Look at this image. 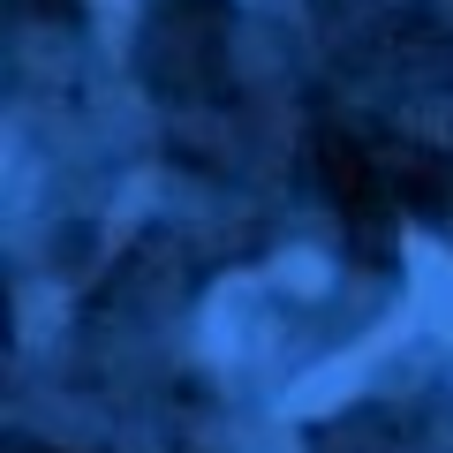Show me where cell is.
Masks as SVG:
<instances>
[{"label":"cell","mask_w":453,"mask_h":453,"mask_svg":"<svg viewBox=\"0 0 453 453\" xmlns=\"http://www.w3.org/2000/svg\"><path fill=\"white\" fill-rule=\"evenodd\" d=\"M408 273H416V318L438 340H453V257L431 234H408Z\"/></svg>","instance_id":"6da1fadb"},{"label":"cell","mask_w":453,"mask_h":453,"mask_svg":"<svg viewBox=\"0 0 453 453\" xmlns=\"http://www.w3.org/2000/svg\"><path fill=\"white\" fill-rule=\"evenodd\" d=\"M386 340H393V333H386ZM386 340H371V348H348V356H333L325 371H310L303 386L288 393V408H295V416H325V408H340L348 393L363 386V378H371V363H378V348H386Z\"/></svg>","instance_id":"7a4b0ae2"},{"label":"cell","mask_w":453,"mask_h":453,"mask_svg":"<svg viewBox=\"0 0 453 453\" xmlns=\"http://www.w3.org/2000/svg\"><path fill=\"white\" fill-rule=\"evenodd\" d=\"M53 325H61V295H53V288H31V295H23V333L46 340Z\"/></svg>","instance_id":"3957f363"},{"label":"cell","mask_w":453,"mask_h":453,"mask_svg":"<svg viewBox=\"0 0 453 453\" xmlns=\"http://www.w3.org/2000/svg\"><path fill=\"white\" fill-rule=\"evenodd\" d=\"M280 280H288V288H325V257H310V250H288V257H280Z\"/></svg>","instance_id":"277c9868"},{"label":"cell","mask_w":453,"mask_h":453,"mask_svg":"<svg viewBox=\"0 0 453 453\" xmlns=\"http://www.w3.org/2000/svg\"><path fill=\"white\" fill-rule=\"evenodd\" d=\"M129 16H136V0H98V31H106V46L129 31Z\"/></svg>","instance_id":"5b68a950"},{"label":"cell","mask_w":453,"mask_h":453,"mask_svg":"<svg viewBox=\"0 0 453 453\" xmlns=\"http://www.w3.org/2000/svg\"><path fill=\"white\" fill-rule=\"evenodd\" d=\"M257 8H280V0H257Z\"/></svg>","instance_id":"8992f818"}]
</instances>
